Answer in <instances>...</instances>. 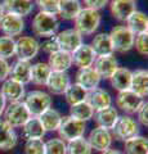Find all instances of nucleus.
Returning a JSON list of instances; mask_svg holds the SVG:
<instances>
[{"label": "nucleus", "mask_w": 148, "mask_h": 154, "mask_svg": "<svg viewBox=\"0 0 148 154\" xmlns=\"http://www.w3.org/2000/svg\"><path fill=\"white\" fill-rule=\"evenodd\" d=\"M23 103L30 112L31 117H40L45 110L52 108L53 99H52L50 94L43 90H32L25 95Z\"/></svg>", "instance_id": "obj_3"}, {"label": "nucleus", "mask_w": 148, "mask_h": 154, "mask_svg": "<svg viewBox=\"0 0 148 154\" xmlns=\"http://www.w3.org/2000/svg\"><path fill=\"white\" fill-rule=\"evenodd\" d=\"M31 62L20 60L13 66H11V72H9V79H12L22 85H27L31 82Z\"/></svg>", "instance_id": "obj_21"}, {"label": "nucleus", "mask_w": 148, "mask_h": 154, "mask_svg": "<svg viewBox=\"0 0 148 154\" xmlns=\"http://www.w3.org/2000/svg\"><path fill=\"white\" fill-rule=\"evenodd\" d=\"M87 140L89 143L90 148H92V150L102 153L111 148L113 137L109 130L102 128V127H95L89 132Z\"/></svg>", "instance_id": "obj_10"}, {"label": "nucleus", "mask_w": 148, "mask_h": 154, "mask_svg": "<svg viewBox=\"0 0 148 154\" xmlns=\"http://www.w3.org/2000/svg\"><path fill=\"white\" fill-rule=\"evenodd\" d=\"M36 5L39 7L40 12L57 16L59 9V0H36Z\"/></svg>", "instance_id": "obj_40"}, {"label": "nucleus", "mask_w": 148, "mask_h": 154, "mask_svg": "<svg viewBox=\"0 0 148 154\" xmlns=\"http://www.w3.org/2000/svg\"><path fill=\"white\" fill-rule=\"evenodd\" d=\"M70 85H71V77L67 72L52 71L45 86L49 90V93L54 95H63Z\"/></svg>", "instance_id": "obj_14"}, {"label": "nucleus", "mask_w": 148, "mask_h": 154, "mask_svg": "<svg viewBox=\"0 0 148 154\" xmlns=\"http://www.w3.org/2000/svg\"><path fill=\"white\" fill-rule=\"evenodd\" d=\"M83 9L80 0H59V9L58 14L63 19H75L76 16Z\"/></svg>", "instance_id": "obj_33"}, {"label": "nucleus", "mask_w": 148, "mask_h": 154, "mask_svg": "<svg viewBox=\"0 0 148 154\" xmlns=\"http://www.w3.org/2000/svg\"><path fill=\"white\" fill-rule=\"evenodd\" d=\"M109 11L113 18L125 22L129 16L137 11L135 0H109Z\"/></svg>", "instance_id": "obj_17"}, {"label": "nucleus", "mask_w": 148, "mask_h": 154, "mask_svg": "<svg viewBox=\"0 0 148 154\" xmlns=\"http://www.w3.org/2000/svg\"><path fill=\"white\" fill-rule=\"evenodd\" d=\"M44 154H67V143L61 137H52L45 141Z\"/></svg>", "instance_id": "obj_37"}, {"label": "nucleus", "mask_w": 148, "mask_h": 154, "mask_svg": "<svg viewBox=\"0 0 148 154\" xmlns=\"http://www.w3.org/2000/svg\"><path fill=\"white\" fill-rule=\"evenodd\" d=\"M140 132V125L133 116L124 114L118 116L116 123L111 130V135L113 139L118 141H126L129 139L137 136Z\"/></svg>", "instance_id": "obj_2"}, {"label": "nucleus", "mask_w": 148, "mask_h": 154, "mask_svg": "<svg viewBox=\"0 0 148 154\" xmlns=\"http://www.w3.org/2000/svg\"><path fill=\"white\" fill-rule=\"evenodd\" d=\"M85 8L89 9H94V11H101L106 5H108L109 0H83Z\"/></svg>", "instance_id": "obj_44"}, {"label": "nucleus", "mask_w": 148, "mask_h": 154, "mask_svg": "<svg viewBox=\"0 0 148 154\" xmlns=\"http://www.w3.org/2000/svg\"><path fill=\"white\" fill-rule=\"evenodd\" d=\"M3 117H4V121L9 126H12L13 128H18V127H22L27 122V119L31 117V114L26 108L23 100H21V102L8 103L5 109H4Z\"/></svg>", "instance_id": "obj_7"}, {"label": "nucleus", "mask_w": 148, "mask_h": 154, "mask_svg": "<svg viewBox=\"0 0 148 154\" xmlns=\"http://www.w3.org/2000/svg\"><path fill=\"white\" fill-rule=\"evenodd\" d=\"M18 143L17 132L12 126L4 121L0 119V150L8 152L13 149Z\"/></svg>", "instance_id": "obj_25"}, {"label": "nucleus", "mask_w": 148, "mask_h": 154, "mask_svg": "<svg viewBox=\"0 0 148 154\" xmlns=\"http://www.w3.org/2000/svg\"><path fill=\"white\" fill-rule=\"evenodd\" d=\"M23 30H25V21L22 17L11 13H4V16L0 19V31L4 33V36L14 38V36H20Z\"/></svg>", "instance_id": "obj_12"}, {"label": "nucleus", "mask_w": 148, "mask_h": 154, "mask_svg": "<svg viewBox=\"0 0 148 154\" xmlns=\"http://www.w3.org/2000/svg\"><path fill=\"white\" fill-rule=\"evenodd\" d=\"M31 28L36 36L48 38L54 36L58 32L59 22L57 19V16H54V14L39 12L32 19Z\"/></svg>", "instance_id": "obj_4"}, {"label": "nucleus", "mask_w": 148, "mask_h": 154, "mask_svg": "<svg viewBox=\"0 0 148 154\" xmlns=\"http://www.w3.org/2000/svg\"><path fill=\"white\" fill-rule=\"evenodd\" d=\"M40 48H43V50L48 54H52V53H55L59 50V46H58V42H57L55 37L52 36V37H48L44 40L43 44H40Z\"/></svg>", "instance_id": "obj_42"}, {"label": "nucleus", "mask_w": 148, "mask_h": 154, "mask_svg": "<svg viewBox=\"0 0 148 154\" xmlns=\"http://www.w3.org/2000/svg\"><path fill=\"white\" fill-rule=\"evenodd\" d=\"M48 66L50 67L52 71L67 72L71 67H72V57H71V53L65 51V50H58L55 53H52V54H49Z\"/></svg>", "instance_id": "obj_23"}, {"label": "nucleus", "mask_w": 148, "mask_h": 154, "mask_svg": "<svg viewBox=\"0 0 148 154\" xmlns=\"http://www.w3.org/2000/svg\"><path fill=\"white\" fill-rule=\"evenodd\" d=\"M4 13H5V12H4V9H3V5H2V3H0V19H2V17L4 16Z\"/></svg>", "instance_id": "obj_48"}, {"label": "nucleus", "mask_w": 148, "mask_h": 154, "mask_svg": "<svg viewBox=\"0 0 148 154\" xmlns=\"http://www.w3.org/2000/svg\"><path fill=\"white\" fill-rule=\"evenodd\" d=\"M92 152L87 137L84 136L67 143V154H92Z\"/></svg>", "instance_id": "obj_36"}, {"label": "nucleus", "mask_w": 148, "mask_h": 154, "mask_svg": "<svg viewBox=\"0 0 148 154\" xmlns=\"http://www.w3.org/2000/svg\"><path fill=\"white\" fill-rule=\"evenodd\" d=\"M45 141L43 139H32V140H26L23 152L25 154H44Z\"/></svg>", "instance_id": "obj_39"}, {"label": "nucleus", "mask_w": 148, "mask_h": 154, "mask_svg": "<svg viewBox=\"0 0 148 154\" xmlns=\"http://www.w3.org/2000/svg\"><path fill=\"white\" fill-rule=\"evenodd\" d=\"M5 107H7V102H5V99L3 98V95L0 94V117L3 116V113H4V109H5Z\"/></svg>", "instance_id": "obj_46"}, {"label": "nucleus", "mask_w": 148, "mask_h": 154, "mask_svg": "<svg viewBox=\"0 0 148 154\" xmlns=\"http://www.w3.org/2000/svg\"><path fill=\"white\" fill-rule=\"evenodd\" d=\"M0 94L3 95V98L5 99V102H8V103L21 102L26 95L25 85L17 82V81H14L12 79H7L5 81H3Z\"/></svg>", "instance_id": "obj_13"}, {"label": "nucleus", "mask_w": 148, "mask_h": 154, "mask_svg": "<svg viewBox=\"0 0 148 154\" xmlns=\"http://www.w3.org/2000/svg\"><path fill=\"white\" fill-rule=\"evenodd\" d=\"M125 22H126L125 26L133 33H134V35L147 32V30H148V18H147V14H144V13L140 12V11H135L134 13H131Z\"/></svg>", "instance_id": "obj_29"}, {"label": "nucleus", "mask_w": 148, "mask_h": 154, "mask_svg": "<svg viewBox=\"0 0 148 154\" xmlns=\"http://www.w3.org/2000/svg\"><path fill=\"white\" fill-rule=\"evenodd\" d=\"M108 35H109V38H111L113 51L126 53L129 50H131L133 46H134L135 35L124 25L115 26Z\"/></svg>", "instance_id": "obj_6"}, {"label": "nucleus", "mask_w": 148, "mask_h": 154, "mask_svg": "<svg viewBox=\"0 0 148 154\" xmlns=\"http://www.w3.org/2000/svg\"><path fill=\"white\" fill-rule=\"evenodd\" d=\"M144 102H146L144 99L140 98L139 95H137L135 93H133L131 90L120 91V93H117V95H116L117 108H120L124 113H126L129 116L135 114Z\"/></svg>", "instance_id": "obj_9"}, {"label": "nucleus", "mask_w": 148, "mask_h": 154, "mask_svg": "<svg viewBox=\"0 0 148 154\" xmlns=\"http://www.w3.org/2000/svg\"><path fill=\"white\" fill-rule=\"evenodd\" d=\"M50 67L45 62H37L31 66V82L37 86H45L50 75Z\"/></svg>", "instance_id": "obj_31"}, {"label": "nucleus", "mask_w": 148, "mask_h": 154, "mask_svg": "<svg viewBox=\"0 0 148 154\" xmlns=\"http://www.w3.org/2000/svg\"><path fill=\"white\" fill-rule=\"evenodd\" d=\"M130 90L140 98H147L148 95V71L147 69H135L131 71Z\"/></svg>", "instance_id": "obj_22"}, {"label": "nucleus", "mask_w": 148, "mask_h": 154, "mask_svg": "<svg viewBox=\"0 0 148 154\" xmlns=\"http://www.w3.org/2000/svg\"><path fill=\"white\" fill-rule=\"evenodd\" d=\"M2 5L5 13L16 14L22 18L28 16L34 9L32 0H3Z\"/></svg>", "instance_id": "obj_24"}, {"label": "nucleus", "mask_w": 148, "mask_h": 154, "mask_svg": "<svg viewBox=\"0 0 148 154\" xmlns=\"http://www.w3.org/2000/svg\"><path fill=\"white\" fill-rule=\"evenodd\" d=\"M130 81H131V71L125 67H118L115 71V73L111 76L109 82L112 88L117 90V93L125 90H130Z\"/></svg>", "instance_id": "obj_26"}, {"label": "nucleus", "mask_w": 148, "mask_h": 154, "mask_svg": "<svg viewBox=\"0 0 148 154\" xmlns=\"http://www.w3.org/2000/svg\"><path fill=\"white\" fill-rule=\"evenodd\" d=\"M40 51V42L32 36H21L16 40V54L20 60L31 62Z\"/></svg>", "instance_id": "obj_8"}, {"label": "nucleus", "mask_w": 148, "mask_h": 154, "mask_svg": "<svg viewBox=\"0 0 148 154\" xmlns=\"http://www.w3.org/2000/svg\"><path fill=\"white\" fill-rule=\"evenodd\" d=\"M137 116H138V118H137L138 123L142 125V126H144V127H147L148 126V104H147V102L143 103L142 107L138 109Z\"/></svg>", "instance_id": "obj_43"}, {"label": "nucleus", "mask_w": 148, "mask_h": 154, "mask_svg": "<svg viewBox=\"0 0 148 154\" xmlns=\"http://www.w3.org/2000/svg\"><path fill=\"white\" fill-rule=\"evenodd\" d=\"M93 68L95 72L99 75L101 79L104 80H109L111 76L115 73V71L118 68V63L117 59L112 55H102V57H97L93 63Z\"/></svg>", "instance_id": "obj_15"}, {"label": "nucleus", "mask_w": 148, "mask_h": 154, "mask_svg": "<svg viewBox=\"0 0 148 154\" xmlns=\"http://www.w3.org/2000/svg\"><path fill=\"white\" fill-rule=\"evenodd\" d=\"M125 154H148V139L140 135L124 141Z\"/></svg>", "instance_id": "obj_32"}, {"label": "nucleus", "mask_w": 148, "mask_h": 154, "mask_svg": "<svg viewBox=\"0 0 148 154\" xmlns=\"http://www.w3.org/2000/svg\"><path fill=\"white\" fill-rule=\"evenodd\" d=\"M22 135L26 140L44 137L45 130H44V127H43L39 117H30L27 119V122L22 126Z\"/></svg>", "instance_id": "obj_28"}, {"label": "nucleus", "mask_w": 148, "mask_h": 154, "mask_svg": "<svg viewBox=\"0 0 148 154\" xmlns=\"http://www.w3.org/2000/svg\"><path fill=\"white\" fill-rule=\"evenodd\" d=\"M117 118H118L117 109L111 105V107H108V108L95 110L92 119H94V122L97 123V127H102V128H106V130L111 131L117 121Z\"/></svg>", "instance_id": "obj_20"}, {"label": "nucleus", "mask_w": 148, "mask_h": 154, "mask_svg": "<svg viewBox=\"0 0 148 154\" xmlns=\"http://www.w3.org/2000/svg\"><path fill=\"white\" fill-rule=\"evenodd\" d=\"M58 135L62 140H65L66 143H68L71 140H75V139L83 137L87 131V122L79 121L71 116H66V117H62L61 125L58 127Z\"/></svg>", "instance_id": "obj_5"}, {"label": "nucleus", "mask_w": 148, "mask_h": 154, "mask_svg": "<svg viewBox=\"0 0 148 154\" xmlns=\"http://www.w3.org/2000/svg\"><path fill=\"white\" fill-rule=\"evenodd\" d=\"M135 50L139 53L140 55L147 57L148 55V33L143 32V33H138L135 35L134 38V46Z\"/></svg>", "instance_id": "obj_41"}, {"label": "nucleus", "mask_w": 148, "mask_h": 154, "mask_svg": "<svg viewBox=\"0 0 148 154\" xmlns=\"http://www.w3.org/2000/svg\"><path fill=\"white\" fill-rule=\"evenodd\" d=\"M101 154H122V153L120 150H116V149H111V148H109V149H107L106 152H102Z\"/></svg>", "instance_id": "obj_47"}, {"label": "nucleus", "mask_w": 148, "mask_h": 154, "mask_svg": "<svg viewBox=\"0 0 148 154\" xmlns=\"http://www.w3.org/2000/svg\"><path fill=\"white\" fill-rule=\"evenodd\" d=\"M87 102L89 105L95 110H101L104 108H108L112 105V96L109 95L107 90L97 88L94 90L88 91L87 94Z\"/></svg>", "instance_id": "obj_19"}, {"label": "nucleus", "mask_w": 148, "mask_h": 154, "mask_svg": "<svg viewBox=\"0 0 148 154\" xmlns=\"http://www.w3.org/2000/svg\"><path fill=\"white\" fill-rule=\"evenodd\" d=\"M93 114H94V109L90 107L89 103L85 100V102H81V103L71 105L68 116H71V117H74L76 119H79V121L87 122V121H89V119L93 118Z\"/></svg>", "instance_id": "obj_34"}, {"label": "nucleus", "mask_w": 148, "mask_h": 154, "mask_svg": "<svg viewBox=\"0 0 148 154\" xmlns=\"http://www.w3.org/2000/svg\"><path fill=\"white\" fill-rule=\"evenodd\" d=\"M54 37L58 42L59 50H65L68 53H72L83 44V36L75 28H66L63 31H59L55 33Z\"/></svg>", "instance_id": "obj_11"}, {"label": "nucleus", "mask_w": 148, "mask_h": 154, "mask_svg": "<svg viewBox=\"0 0 148 154\" xmlns=\"http://www.w3.org/2000/svg\"><path fill=\"white\" fill-rule=\"evenodd\" d=\"M101 21H102V16L98 11L83 8L74 19L75 22L74 28L81 36H89L93 35L98 30V27L101 26Z\"/></svg>", "instance_id": "obj_1"}, {"label": "nucleus", "mask_w": 148, "mask_h": 154, "mask_svg": "<svg viewBox=\"0 0 148 154\" xmlns=\"http://www.w3.org/2000/svg\"><path fill=\"white\" fill-rule=\"evenodd\" d=\"M87 94H88L87 90L83 89L80 85H77L75 82V84H71L68 86L63 95H65L66 102H67L71 107V105H74V104L85 102V100H87Z\"/></svg>", "instance_id": "obj_35"}, {"label": "nucleus", "mask_w": 148, "mask_h": 154, "mask_svg": "<svg viewBox=\"0 0 148 154\" xmlns=\"http://www.w3.org/2000/svg\"><path fill=\"white\" fill-rule=\"evenodd\" d=\"M9 72H11V64H9L8 59L0 58V82H3L8 79Z\"/></svg>", "instance_id": "obj_45"}, {"label": "nucleus", "mask_w": 148, "mask_h": 154, "mask_svg": "<svg viewBox=\"0 0 148 154\" xmlns=\"http://www.w3.org/2000/svg\"><path fill=\"white\" fill-rule=\"evenodd\" d=\"M71 57H72V64L77 67L79 69L93 67V63L97 58L89 44H81L77 49L71 53Z\"/></svg>", "instance_id": "obj_16"}, {"label": "nucleus", "mask_w": 148, "mask_h": 154, "mask_svg": "<svg viewBox=\"0 0 148 154\" xmlns=\"http://www.w3.org/2000/svg\"><path fill=\"white\" fill-rule=\"evenodd\" d=\"M16 54V40L9 36H0V58L9 59Z\"/></svg>", "instance_id": "obj_38"}, {"label": "nucleus", "mask_w": 148, "mask_h": 154, "mask_svg": "<svg viewBox=\"0 0 148 154\" xmlns=\"http://www.w3.org/2000/svg\"><path fill=\"white\" fill-rule=\"evenodd\" d=\"M92 46L93 51L95 53L97 57H102V55H112L113 54V48L111 44V38L109 35L106 32H101L97 33L93 40H92Z\"/></svg>", "instance_id": "obj_27"}, {"label": "nucleus", "mask_w": 148, "mask_h": 154, "mask_svg": "<svg viewBox=\"0 0 148 154\" xmlns=\"http://www.w3.org/2000/svg\"><path fill=\"white\" fill-rule=\"evenodd\" d=\"M39 119L45 130V132H52V131H57L58 130L61 121H62V114L57 109L49 108L40 116Z\"/></svg>", "instance_id": "obj_30"}, {"label": "nucleus", "mask_w": 148, "mask_h": 154, "mask_svg": "<svg viewBox=\"0 0 148 154\" xmlns=\"http://www.w3.org/2000/svg\"><path fill=\"white\" fill-rule=\"evenodd\" d=\"M76 84L80 85L83 89H85L87 91L94 90L99 86L101 82V77L95 72V69L93 67H88V68H80L76 72Z\"/></svg>", "instance_id": "obj_18"}]
</instances>
